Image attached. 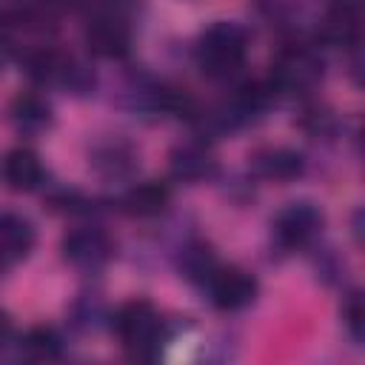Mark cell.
Wrapping results in <instances>:
<instances>
[{
    "instance_id": "1",
    "label": "cell",
    "mask_w": 365,
    "mask_h": 365,
    "mask_svg": "<svg viewBox=\"0 0 365 365\" xmlns=\"http://www.w3.org/2000/svg\"><path fill=\"white\" fill-rule=\"evenodd\" d=\"M245 46L248 34L237 23H214L211 29L202 31L200 46H197V60L202 74L214 80H228L242 68L245 60Z\"/></svg>"
},
{
    "instance_id": "2",
    "label": "cell",
    "mask_w": 365,
    "mask_h": 365,
    "mask_svg": "<svg viewBox=\"0 0 365 365\" xmlns=\"http://www.w3.org/2000/svg\"><path fill=\"white\" fill-rule=\"evenodd\" d=\"M114 328H117V336L123 339V345L134 356L148 359L160 351L163 322H160V314L145 299H134V302L123 305L114 317Z\"/></svg>"
},
{
    "instance_id": "3",
    "label": "cell",
    "mask_w": 365,
    "mask_h": 365,
    "mask_svg": "<svg viewBox=\"0 0 365 365\" xmlns=\"http://www.w3.org/2000/svg\"><path fill=\"white\" fill-rule=\"evenodd\" d=\"M322 77V63L311 48L302 46H291L285 48L271 71V86L274 91H308L319 83Z\"/></svg>"
},
{
    "instance_id": "4",
    "label": "cell",
    "mask_w": 365,
    "mask_h": 365,
    "mask_svg": "<svg viewBox=\"0 0 365 365\" xmlns=\"http://www.w3.org/2000/svg\"><path fill=\"white\" fill-rule=\"evenodd\" d=\"M111 254H114V242L100 228H74L63 240V257L74 268L94 271V268L106 265L111 259Z\"/></svg>"
},
{
    "instance_id": "5",
    "label": "cell",
    "mask_w": 365,
    "mask_h": 365,
    "mask_svg": "<svg viewBox=\"0 0 365 365\" xmlns=\"http://www.w3.org/2000/svg\"><path fill=\"white\" fill-rule=\"evenodd\" d=\"M205 285L211 302L222 311H240L257 297V279L242 268H217Z\"/></svg>"
},
{
    "instance_id": "6",
    "label": "cell",
    "mask_w": 365,
    "mask_h": 365,
    "mask_svg": "<svg viewBox=\"0 0 365 365\" xmlns=\"http://www.w3.org/2000/svg\"><path fill=\"white\" fill-rule=\"evenodd\" d=\"M319 225H322V214L314 205L294 202L285 211H279V217L274 222V234H277V242L279 245L299 248V245H305V242L314 240V234L319 231Z\"/></svg>"
},
{
    "instance_id": "7",
    "label": "cell",
    "mask_w": 365,
    "mask_h": 365,
    "mask_svg": "<svg viewBox=\"0 0 365 365\" xmlns=\"http://www.w3.org/2000/svg\"><path fill=\"white\" fill-rule=\"evenodd\" d=\"M86 43L100 57H123L128 51L131 31H128V26L117 14H100V17H94L88 23Z\"/></svg>"
},
{
    "instance_id": "8",
    "label": "cell",
    "mask_w": 365,
    "mask_h": 365,
    "mask_svg": "<svg viewBox=\"0 0 365 365\" xmlns=\"http://www.w3.org/2000/svg\"><path fill=\"white\" fill-rule=\"evenodd\" d=\"M251 168L262 177V180H274V182H291L305 171V160L291 151V148H262L251 157Z\"/></svg>"
},
{
    "instance_id": "9",
    "label": "cell",
    "mask_w": 365,
    "mask_h": 365,
    "mask_svg": "<svg viewBox=\"0 0 365 365\" xmlns=\"http://www.w3.org/2000/svg\"><path fill=\"white\" fill-rule=\"evenodd\" d=\"M34 248V228L20 214H0V265H11Z\"/></svg>"
},
{
    "instance_id": "10",
    "label": "cell",
    "mask_w": 365,
    "mask_h": 365,
    "mask_svg": "<svg viewBox=\"0 0 365 365\" xmlns=\"http://www.w3.org/2000/svg\"><path fill=\"white\" fill-rule=\"evenodd\" d=\"M168 165H171V174L177 180H185V182H200L205 177H211L214 171V157L211 151L202 145V143H182L171 151L168 157Z\"/></svg>"
},
{
    "instance_id": "11",
    "label": "cell",
    "mask_w": 365,
    "mask_h": 365,
    "mask_svg": "<svg viewBox=\"0 0 365 365\" xmlns=\"http://www.w3.org/2000/svg\"><path fill=\"white\" fill-rule=\"evenodd\" d=\"M3 180L14 191H34L43 182V165L34 151L29 148H14L3 160Z\"/></svg>"
},
{
    "instance_id": "12",
    "label": "cell",
    "mask_w": 365,
    "mask_h": 365,
    "mask_svg": "<svg viewBox=\"0 0 365 365\" xmlns=\"http://www.w3.org/2000/svg\"><path fill=\"white\" fill-rule=\"evenodd\" d=\"M322 37L334 46H354L359 40V11H356V6L348 3V0H339L322 23Z\"/></svg>"
},
{
    "instance_id": "13",
    "label": "cell",
    "mask_w": 365,
    "mask_h": 365,
    "mask_svg": "<svg viewBox=\"0 0 365 365\" xmlns=\"http://www.w3.org/2000/svg\"><path fill=\"white\" fill-rule=\"evenodd\" d=\"M11 120L23 134H40L51 125V108L37 94H20L11 106Z\"/></svg>"
},
{
    "instance_id": "14",
    "label": "cell",
    "mask_w": 365,
    "mask_h": 365,
    "mask_svg": "<svg viewBox=\"0 0 365 365\" xmlns=\"http://www.w3.org/2000/svg\"><path fill=\"white\" fill-rule=\"evenodd\" d=\"M165 205H168V188L163 182H137L123 197V208L134 217H154Z\"/></svg>"
},
{
    "instance_id": "15",
    "label": "cell",
    "mask_w": 365,
    "mask_h": 365,
    "mask_svg": "<svg viewBox=\"0 0 365 365\" xmlns=\"http://www.w3.org/2000/svg\"><path fill=\"white\" fill-rule=\"evenodd\" d=\"M91 165L103 174V177H125L134 171L137 165V154L131 145L125 143H106L100 148H94Z\"/></svg>"
},
{
    "instance_id": "16",
    "label": "cell",
    "mask_w": 365,
    "mask_h": 365,
    "mask_svg": "<svg viewBox=\"0 0 365 365\" xmlns=\"http://www.w3.org/2000/svg\"><path fill=\"white\" fill-rule=\"evenodd\" d=\"M217 257L205 242H191L180 254V271L191 282H208V277L217 271Z\"/></svg>"
},
{
    "instance_id": "17",
    "label": "cell",
    "mask_w": 365,
    "mask_h": 365,
    "mask_svg": "<svg viewBox=\"0 0 365 365\" xmlns=\"http://www.w3.org/2000/svg\"><path fill=\"white\" fill-rule=\"evenodd\" d=\"M23 348H26V354H29L31 359H57L60 351H63V342H60V336H57L54 328L37 325V328H31V331L26 334Z\"/></svg>"
},
{
    "instance_id": "18",
    "label": "cell",
    "mask_w": 365,
    "mask_h": 365,
    "mask_svg": "<svg viewBox=\"0 0 365 365\" xmlns=\"http://www.w3.org/2000/svg\"><path fill=\"white\" fill-rule=\"evenodd\" d=\"M342 322H345V328H348V334L359 342L362 339V322H365V314H362V297L354 291L348 299H345V305H342Z\"/></svg>"
},
{
    "instance_id": "19",
    "label": "cell",
    "mask_w": 365,
    "mask_h": 365,
    "mask_svg": "<svg viewBox=\"0 0 365 365\" xmlns=\"http://www.w3.org/2000/svg\"><path fill=\"white\" fill-rule=\"evenodd\" d=\"M11 336V322H9V317L6 314H0V348L6 345V339Z\"/></svg>"
},
{
    "instance_id": "20",
    "label": "cell",
    "mask_w": 365,
    "mask_h": 365,
    "mask_svg": "<svg viewBox=\"0 0 365 365\" xmlns=\"http://www.w3.org/2000/svg\"><path fill=\"white\" fill-rule=\"evenodd\" d=\"M0 31H3V14H0Z\"/></svg>"
}]
</instances>
